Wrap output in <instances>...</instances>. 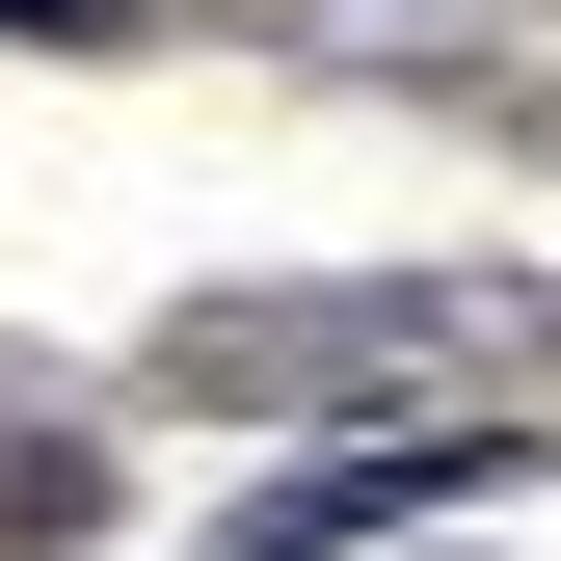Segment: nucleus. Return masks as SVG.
<instances>
[{
	"instance_id": "1",
	"label": "nucleus",
	"mask_w": 561,
	"mask_h": 561,
	"mask_svg": "<svg viewBox=\"0 0 561 561\" xmlns=\"http://www.w3.org/2000/svg\"><path fill=\"white\" fill-rule=\"evenodd\" d=\"M455 481H508V428H401V455H321V481H267V508H215L187 561H321V535H401V508H455Z\"/></svg>"
},
{
	"instance_id": "2",
	"label": "nucleus",
	"mask_w": 561,
	"mask_h": 561,
	"mask_svg": "<svg viewBox=\"0 0 561 561\" xmlns=\"http://www.w3.org/2000/svg\"><path fill=\"white\" fill-rule=\"evenodd\" d=\"M0 535H81V428L54 401H0Z\"/></svg>"
}]
</instances>
